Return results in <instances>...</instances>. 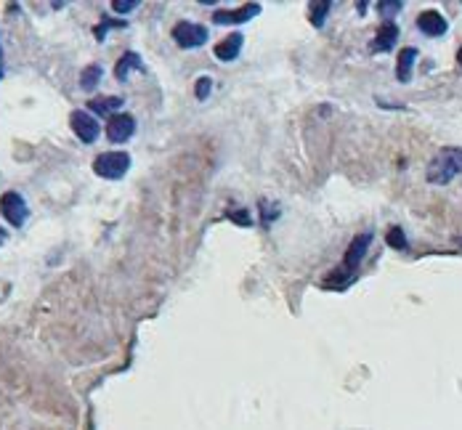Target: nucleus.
<instances>
[{
	"instance_id": "nucleus-13",
	"label": "nucleus",
	"mask_w": 462,
	"mask_h": 430,
	"mask_svg": "<svg viewBox=\"0 0 462 430\" xmlns=\"http://www.w3.org/2000/svg\"><path fill=\"white\" fill-rule=\"evenodd\" d=\"M418 51L415 48H402L399 51V69H396V74H399V80L402 83H406L409 80V74H412V64L418 61Z\"/></svg>"
},
{
	"instance_id": "nucleus-17",
	"label": "nucleus",
	"mask_w": 462,
	"mask_h": 430,
	"mask_svg": "<svg viewBox=\"0 0 462 430\" xmlns=\"http://www.w3.org/2000/svg\"><path fill=\"white\" fill-rule=\"evenodd\" d=\"M327 11H332V3H311V22L313 27H322L324 24V19H327Z\"/></svg>"
},
{
	"instance_id": "nucleus-15",
	"label": "nucleus",
	"mask_w": 462,
	"mask_h": 430,
	"mask_svg": "<svg viewBox=\"0 0 462 430\" xmlns=\"http://www.w3.org/2000/svg\"><path fill=\"white\" fill-rule=\"evenodd\" d=\"M99 80H101V67H99V64H88V67L80 72V88L90 93V90H96Z\"/></svg>"
},
{
	"instance_id": "nucleus-8",
	"label": "nucleus",
	"mask_w": 462,
	"mask_h": 430,
	"mask_svg": "<svg viewBox=\"0 0 462 430\" xmlns=\"http://www.w3.org/2000/svg\"><path fill=\"white\" fill-rule=\"evenodd\" d=\"M255 14H261V6L258 3H247L242 8H234V11H215L213 14V22L215 24H242L247 19H253Z\"/></svg>"
},
{
	"instance_id": "nucleus-1",
	"label": "nucleus",
	"mask_w": 462,
	"mask_h": 430,
	"mask_svg": "<svg viewBox=\"0 0 462 430\" xmlns=\"http://www.w3.org/2000/svg\"><path fill=\"white\" fill-rule=\"evenodd\" d=\"M460 173H462V149L447 147L428 163V173L425 176H428V183H433V186H447L449 181L454 179V176H460Z\"/></svg>"
},
{
	"instance_id": "nucleus-6",
	"label": "nucleus",
	"mask_w": 462,
	"mask_h": 430,
	"mask_svg": "<svg viewBox=\"0 0 462 430\" xmlns=\"http://www.w3.org/2000/svg\"><path fill=\"white\" fill-rule=\"evenodd\" d=\"M135 133V119L133 115H112L109 117V125H106V138L112 141V144H122V141H128L131 135Z\"/></svg>"
},
{
	"instance_id": "nucleus-19",
	"label": "nucleus",
	"mask_w": 462,
	"mask_h": 430,
	"mask_svg": "<svg viewBox=\"0 0 462 430\" xmlns=\"http://www.w3.org/2000/svg\"><path fill=\"white\" fill-rule=\"evenodd\" d=\"M210 88H213V80L210 77H199V83H197V99L205 101L210 96Z\"/></svg>"
},
{
	"instance_id": "nucleus-14",
	"label": "nucleus",
	"mask_w": 462,
	"mask_h": 430,
	"mask_svg": "<svg viewBox=\"0 0 462 430\" xmlns=\"http://www.w3.org/2000/svg\"><path fill=\"white\" fill-rule=\"evenodd\" d=\"M119 106H122V99H119V96H104V99H90L88 109L96 112V115H112Z\"/></svg>"
},
{
	"instance_id": "nucleus-21",
	"label": "nucleus",
	"mask_w": 462,
	"mask_h": 430,
	"mask_svg": "<svg viewBox=\"0 0 462 430\" xmlns=\"http://www.w3.org/2000/svg\"><path fill=\"white\" fill-rule=\"evenodd\" d=\"M229 218L237 221L239 226H250V213L247 210H234V213H229Z\"/></svg>"
},
{
	"instance_id": "nucleus-9",
	"label": "nucleus",
	"mask_w": 462,
	"mask_h": 430,
	"mask_svg": "<svg viewBox=\"0 0 462 430\" xmlns=\"http://www.w3.org/2000/svg\"><path fill=\"white\" fill-rule=\"evenodd\" d=\"M418 27L422 35H428V38H441L444 32H447V19L438 14V11H422L418 16Z\"/></svg>"
},
{
	"instance_id": "nucleus-16",
	"label": "nucleus",
	"mask_w": 462,
	"mask_h": 430,
	"mask_svg": "<svg viewBox=\"0 0 462 430\" xmlns=\"http://www.w3.org/2000/svg\"><path fill=\"white\" fill-rule=\"evenodd\" d=\"M386 242L390 247H396V250H406L409 245H406V237H404V229L402 226H390L386 234Z\"/></svg>"
},
{
	"instance_id": "nucleus-2",
	"label": "nucleus",
	"mask_w": 462,
	"mask_h": 430,
	"mask_svg": "<svg viewBox=\"0 0 462 430\" xmlns=\"http://www.w3.org/2000/svg\"><path fill=\"white\" fill-rule=\"evenodd\" d=\"M131 167V154L128 151H104L93 160V173L106 181H117L128 173Z\"/></svg>"
},
{
	"instance_id": "nucleus-23",
	"label": "nucleus",
	"mask_w": 462,
	"mask_h": 430,
	"mask_svg": "<svg viewBox=\"0 0 462 430\" xmlns=\"http://www.w3.org/2000/svg\"><path fill=\"white\" fill-rule=\"evenodd\" d=\"M6 237H8V234H6V229H0V245L6 242Z\"/></svg>"
},
{
	"instance_id": "nucleus-11",
	"label": "nucleus",
	"mask_w": 462,
	"mask_h": 430,
	"mask_svg": "<svg viewBox=\"0 0 462 430\" xmlns=\"http://www.w3.org/2000/svg\"><path fill=\"white\" fill-rule=\"evenodd\" d=\"M396 38H399V27H396L393 22H383L380 30H377V38H374V43H372V51L374 53L390 51L393 43H396Z\"/></svg>"
},
{
	"instance_id": "nucleus-5",
	"label": "nucleus",
	"mask_w": 462,
	"mask_h": 430,
	"mask_svg": "<svg viewBox=\"0 0 462 430\" xmlns=\"http://www.w3.org/2000/svg\"><path fill=\"white\" fill-rule=\"evenodd\" d=\"M72 131L77 133V138L83 141V144H93L96 138H99V119L93 117L90 112L85 109H77L72 112Z\"/></svg>"
},
{
	"instance_id": "nucleus-24",
	"label": "nucleus",
	"mask_w": 462,
	"mask_h": 430,
	"mask_svg": "<svg viewBox=\"0 0 462 430\" xmlns=\"http://www.w3.org/2000/svg\"><path fill=\"white\" fill-rule=\"evenodd\" d=\"M457 61H460V64H462V48H460V51H457Z\"/></svg>"
},
{
	"instance_id": "nucleus-25",
	"label": "nucleus",
	"mask_w": 462,
	"mask_h": 430,
	"mask_svg": "<svg viewBox=\"0 0 462 430\" xmlns=\"http://www.w3.org/2000/svg\"><path fill=\"white\" fill-rule=\"evenodd\" d=\"M457 245H462V237H460V239H457Z\"/></svg>"
},
{
	"instance_id": "nucleus-12",
	"label": "nucleus",
	"mask_w": 462,
	"mask_h": 430,
	"mask_svg": "<svg viewBox=\"0 0 462 430\" xmlns=\"http://www.w3.org/2000/svg\"><path fill=\"white\" fill-rule=\"evenodd\" d=\"M133 69H141V56L133 53V51H128V53L119 56L117 67H115V77L117 80H128V74L133 72Z\"/></svg>"
},
{
	"instance_id": "nucleus-4",
	"label": "nucleus",
	"mask_w": 462,
	"mask_h": 430,
	"mask_svg": "<svg viewBox=\"0 0 462 430\" xmlns=\"http://www.w3.org/2000/svg\"><path fill=\"white\" fill-rule=\"evenodd\" d=\"M173 40L181 45V48H199L208 40V30L202 24H192V22H181L173 27Z\"/></svg>"
},
{
	"instance_id": "nucleus-20",
	"label": "nucleus",
	"mask_w": 462,
	"mask_h": 430,
	"mask_svg": "<svg viewBox=\"0 0 462 430\" xmlns=\"http://www.w3.org/2000/svg\"><path fill=\"white\" fill-rule=\"evenodd\" d=\"M112 8H115L117 14H128V11L138 8V3H135V0H115V3H112Z\"/></svg>"
},
{
	"instance_id": "nucleus-3",
	"label": "nucleus",
	"mask_w": 462,
	"mask_h": 430,
	"mask_svg": "<svg viewBox=\"0 0 462 430\" xmlns=\"http://www.w3.org/2000/svg\"><path fill=\"white\" fill-rule=\"evenodd\" d=\"M0 213H3V218L11 223V226H24L27 221V215H30V208H27V202H24V197L19 192H6L0 197Z\"/></svg>"
},
{
	"instance_id": "nucleus-18",
	"label": "nucleus",
	"mask_w": 462,
	"mask_h": 430,
	"mask_svg": "<svg viewBox=\"0 0 462 430\" xmlns=\"http://www.w3.org/2000/svg\"><path fill=\"white\" fill-rule=\"evenodd\" d=\"M112 27H125V22H119V19H104L99 27H96V40H104L106 38V30H112Z\"/></svg>"
},
{
	"instance_id": "nucleus-7",
	"label": "nucleus",
	"mask_w": 462,
	"mask_h": 430,
	"mask_svg": "<svg viewBox=\"0 0 462 430\" xmlns=\"http://www.w3.org/2000/svg\"><path fill=\"white\" fill-rule=\"evenodd\" d=\"M372 245V234H358L351 245H348V250H345V258H343V271H348V274H354L356 271V266L361 263V258L367 255V247Z\"/></svg>"
},
{
	"instance_id": "nucleus-10",
	"label": "nucleus",
	"mask_w": 462,
	"mask_h": 430,
	"mask_svg": "<svg viewBox=\"0 0 462 430\" xmlns=\"http://www.w3.org/2000/svg\"><path fill=\"white\" fill-rule=\"evenodd\" d=\"M242 43H245V35L242 32H231V35H226V40L215 45V56L221 61H234L239 56V51H242Z\"/></svg>"
},
{
	"instance_id": "nucleus-22",
	"label": "nucleus",
	"mask_w": 462,
	"mask_h": 430,
	"mask_svg": "<svg viewBox=\"0 0 462 430\" xmlns=\"http://www.w3.org/2000/svg\"><path fill=\"white\" fill-rule=\"evenodd\" d=\"M377 8H380V11H386V14H390V11H399V8H402V3H399V0H396V3H377Z\"/></svg>"
}]
</instances>
